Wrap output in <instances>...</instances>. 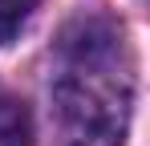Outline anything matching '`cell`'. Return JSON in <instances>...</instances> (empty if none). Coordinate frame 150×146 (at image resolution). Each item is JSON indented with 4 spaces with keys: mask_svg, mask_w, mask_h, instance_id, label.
Returning <instances> with one entry per match:
<instances>
[{
    "mask_svg": "<svg viewBox=\"0 0 150 146\" xmlns=\"http://www.w3.org/2000/svg\"><path fill=\"white\" fill-rule=\"evenodd\" d=\"M0 146H33V118L28 106L0 94Z\"/></svg>",
    "mask_w": 150,
    "mask_h": 146,
    "instance_id": "7a4b0ae2",
    "label": "cell"
},
{
    "mask_svg": "<svg viewBox=\"0 0 150 146\" xmlns=\"http://www.w3.org/2000/svg\"><path fill=\"white\" fill-rule=\"evenodd\" d=\"M65 69L53 85L61 146H122L130 118V77L122 37L105 21H81L65 33Z\"/></svg>",
    "mask_w": 150,
    "mask_h": 146,
    "instance_id": "6da1fadb",
    "label": "cell"
},
{
    "mask_svg": "<svg viewBox=\"0 0 150 146\" xmlns=\"http://www.w3.org/2000/svg\"><path fill=\"white\" fill-rule=\"evenodd\" d=\"M33 8H37V0H0V45L12 41L25 28V21L33 16Z\"/></svg>",
    "mask_w": 150,
    "mask_h": 146,
    "instance_id": "3957f363",
    "label": "cell"
}]
</instances>
